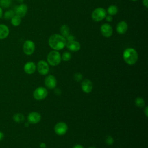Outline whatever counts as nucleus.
Masks as SVG:
<instances>
[{"instance_id":"nucleus-1","label":"nucleus","mask_w":148,"mask_h":148,"mask_svg":"<svg viewBox=\"0 0 148 148\" xmlns=\"http://www.w3.org/2000/svg\"><path fill=\"white\" fill-rule=\"evenodd\" d=\"M66 40L62 35L58 34H53L48 40L49 46L54 50H60L63 49L66 46Z\"/></svg>"},{"instance_id":"nucleus-2","label":"nucleus","mask_w":148,"mask_h":148,"mask_svg":"<svg viewBox=\"0 0 148 148\" xmlns=\"http://www.w3.org/2000/svg\"><path fill=\"white\" fill-rule=\"evenodd\" d=\"M124 61L128 65L135 64L138 59V54L135 49L128 47L125 49L123 54Z\"/></svg>"},{"instance_id":"nucleus-3","label":"nucleus","mask_w":148,"mask_h":148,"mask_svg":"<svg viewBox=\"0 0 148 148\" xmlns=\"http://www.w3.org/2000/svg\"><path fill=\"white\" fill-rule=\"evenodd\" d=\"M47 62L51 66L58 65L61 61L60 53L57 50H53L49 53L47 56Z\"/></svg>"},{"instance_id":"nucleus-4","label":"nucleus","mask_w":148,"mask_h":148,"mask_svg":"<svg viewBox=\"0 0 148 148\" xmlns=\"http://www.w3.org/2000/svg\"><path fill=\"white\" fill-rule=\"evenodd\" d=\"M106 13V10L104 8L101 7L97 8L92 11L91 18L94 21H101L105 18L107 15Z\"/></svg>"},{"instance_id":"nucleus-5","label":"nucleus","mask_w":148,"mask_h":148,"mask_svg":"<svg viewBox=\"0 0 148 148\" xmlns=\"http://www.w3.org/2000/svg\"><path fill=\"white\" fill-rule=\"evenodd\" d=\"M47 90L43 87H38L34 90L33 92V96L34 98L38 101L44 99L47 96Z\"/></svg>"},{"instance_id":"nucleus-6","label":"nucleus","mask_w":148,"mask_h":148,"mask_svg":"<svg viewBox=\"0 0 148 148\" xmlns=\"http://www.w3.org/2000/svg\"><path fill=\"white\" fill-rule=\"evenodd\" d=\"M35 49V45L33 41L31 40H27L25 41L23 44V51L24 53L28 56L31 55L34 53Z\"/></svg>"},{"instance_id":"nucleus-7","label":"nucleus","mask_w":148,"mask_h":148,"mask_svg":"<svg viewBox=\"0 0 148 148\" xmlns=\"http://www.w3.org/2000/svg\"><path fill=\"white\" fill-rule=\"evenodd\" d=\"M37 70L42 75L47 74L49 71V66L48 63L44 60H40L37 64Z\"/></svg>"},{"instance_id":"nucleus-8","label":"nucleus","mask_w":148,"mask_h":148,"mask_svg":"<svg viewBox=\"0 0 148 148\" xmlns=\"http://www.w3.org/2000/svg\"><path fill=\"white\" fill-rule=\"evenodd\" d=\"M101 34L105 38H109L113 34L112 27L108 23L103 24L100 28Z\"/></svg>"},{"instance_id":"nucleus-9","label":"nucleus","mask_w":148,"mask_h":148,"mask_svg":"<svg viewBox=\"0 0 148 148\" xmlns=\"http://www.w3.org/2000/svg\"><path fill=\"white\" fill-rule=\"evenodd\" d=\"M68 126L64 122H58L54 126V131L58 135H63L66 134Z\"/></svg>"},{"instance_id":"nucleus-10","label":"nucleus","mask_w":148,"mask_h":148,"mask_svg":"<svg viewBox=\"0 0 148 148\" xmlns=\"http://www.w3.org/2000/svg\"><path fill=\"white\" fill-rule=\"evenodd\" d=\"M45 84L49 89H53L56 87L57 80L53 75H49L45 79Z\"/></svg>"},{"instance_id":"nucleus-11","label":"nucleus","mask_w":148,"mask_h":148,"mask_svg":"<svg viewBox=\"0 0 148 148\" xmlns=\"http://www.w3.org/2000/svg\"><path fill=\"white\" fill-rule=\"evenodd\" d=\"M65 46H66L68 50L74 52L79 51L81 47L80 43L75 40L66 42Z\"/></svg>"},{"instance_id":"nucleus-12","label":"nucleus","mask_w":148,"mask_h":148,"mask_svg":"<svg viewBox=\"0 0 148 148\" xmlns=\"http://www.w3.org/2000/svg\"><path fill=\"white\" fill-rule=\"evenodd\" d=\"M27 120L29 123L37 124L41 120L40 114L36 112H31L27 116Z\"/></svg>"},{"instance_id":"nucleus-13","label":"nucleus","mask_w":148,"mask_h":148,"mask_svg":"<svg viewBox=\"0 0 148 148\" xmlns=\"http://www.w3.org/2000/svg\"><path fill=\"white\" fill-rule=\"evenodd\" d=\"M81 87L83 92L88 94L91 92L93 88V84L90 80L84 79L82 82Z\"/></svg>"},{"instance_id":"nucleus-14","label":"nucleus","mask_w":148,"mask_h":148,"mask_svg":"<svg viewBox=\"0 0 148 148\" xmlns=\"http://www.w3.org/2000/svg\"><path fill=\"white\" fill-rule=\"evenodd\" d=\"M28 10V6L26 4L21 3L18 6L16 9L15 14L19 16L20 17H23L27 14Z\"/></svg>"},{"instance_id":"nucleus-15","label":"nucleus","mask_w":148,"mask_h":148,"mask_svg":"<svg viewBox=\"0 0 148 148\" xmlns=\"http://www.w3.org/2000/svg\"><path fill=\"white\" fill-rule=\"evenodd\" d=\"M128 29V24L125 21H119L116 27V31L119 34H124Z\"/></svg>"},{"instance_id":"nucleus-16","label":"nucleus","mask_w":148,"mask_h":148,"mask_svg":"<svg viewBox=\"0 0 148 148\" xmlns=\"http://www.w3.org/2000/svg\"><path fill=\"white\" fill-rule=\"evenodd\" d=\"M36 66L34 62H27L24 66V70L27 74H32L35 72Z\"/></svg>"},{"instance_id":"nucleus-17","label":"nucleus","mask_w":148,"mask_h":148,"mask_svg":"<svg viewBox=\"0 0 148 148\" xmlns=\"http://www.w3.org/2000/svg\"><path fill=\"white\" fill-rule=\"evenodd\" d=\"M9 29L7 25L5 24H0V39H3L8 36Z\"/></svg>"},{"instance_id":"nucleus-18","label":"nucleus","mask_w":148,"mask_h":148,"mask_svg":"<svg viewBox=\"0 0 148 148\" xmlns=\"http://www.w3.org/2000/svg\"><path fill=\"white\" fill-rule=\"evenodd\" d=\"M118 11H119V9L117 6L114 5H111L108 8L106 13H108L109 15H110L112 16L116 15L118 13Z\"/></svg>"},{"instance_id":"nucleus-19","label":"nucleus","mask_w":148,"mask_h":148,"mask_svg":"<svg viewBox=\"0 0 148 148\" xmlns=\"http://www.w3.org/2000/svg\"><path fill=\"white\" fill-rule=\"evenodd\" d=\"M60 32L61 34V35H62L64 37L66 38L70 34V29L68 25H62L60 28Z\"/></svg>"},{"instance_id":"nucleus-20","label":"nucleus","mask_w":148,"mask_h":148,"mask_svg":"<svg viewBox=\"0 0 148 148\" xmlns=\"http://www.w3.org/2000/svg\"><path fill=\"white\" fill-rule=\"evenodd\" d=\"M21 21V17L18 16L17 15L15 14L12 18H11V23L14 26H18L20 24Z\"/></svg>"},{"instance_id":"nucleus-21","label":"nucleus","mask_w":148,"mask_h":148,"mask_svg":"<svg viewBox=\"0 0 148 148\" xmlns=\"http://www.w3.org/2000/svg\"><path fill=\"white\" fill-rule=\"evenodd\" d=\"M15 15V12L13 10H9L5 12L3 17L6 20L11 19Z\"/></svg>"},{"instance_id":"nucleus-22","label":"nucleus","mask_w":148,"mask_h":148,"mask_svg":"<svg viewBox=\"0 0 148 148\" xmlns=\"http://www.w3.org/2000/svg\"><path fill=\"white\" fill-rule=\"evenodd\" d=\"M135 103L136 106L139 108H142L145 106V102L144 99L141 97H137L135 100Z\"/></svg>"},{"instance_id":"nucleus-23","label":"nucleus","mask_w":148,"mask_h":148,"mask_svg":"<svg viewBox=\"0 0 148 148\" xmlns=\"http://www.w3.org/2000/svg\"><path fill=\"white\" fill-rule=\"evenodd\" d=\"M13 120L17 123H21L24 120V116L21 113H17L13 116Z\"/></svg>"},{"instance_id":"nucleus-24","label":"nucleus","mask_w":148,"mask_h":148,"mask_svg":"<svg viewBox=\"0 0 148 148\" xmlns=\"http://www.w3.org/2000/svg\"><path fill=\"white\" fill-rule=\"evenodd\" d=\"M71 57H72V54H71V53H69L68 51H65L63 53V54L61 56V59L63 61H68L71 60Z\"/></svg>"},{"instance_id":"nucleus-25","label":"nucleus","mask_w":148,"mask_h":148,"mask_svg":"<svg viewBox=\"0 0 148 148\" xmlns=\"http://www.w3.org/2000/svg\"><path fill=\"white\" fill-rule=\"evenodd\" d=\"M12 3L11 0H0V6L3 8H8Z\"/></svg>"},{"instance_id":"nucleus-26","label":"nucleus","mask_w":148,"mask_h":148,"mask_svg":"<svg viewBox=\"0 0 148 148\" xmlns=\"http://www.w3.org/2000/svg\"><path fill=\"white\" fill-rule=\"evenodd\" d=\"M82 75L80 73H76L73 75V79L76 82H80L82 80Z\"/></svg>"},{"instance_id":"nucleus-27","label":"nucleus","mask_w":148,"mask_h":148,"mask_svg":"<svg viewBox=\"0 0 148 148\" xmlns=\"http://www.w3.org/2000/svg\"><path fill=\"white\" fill-rule=\"evenodd\" d=\"M105 142L108 145H112L114 142V139L111 136H108L105 140Z\"/></svg>"},{"instance_id":"nucleus-28","label":"nucleus","mask_w":148,"mask_h":148,"mask_svg":"<svg viewBox=\"0 0 148 148\" xmlns=\"http://www.w3.org/2000/svg\"><path fill=\"white\" fill-rule=\"evenodd\" d=\"M65 39H66V42H68V41H71V40H75V37H74L73 35L69 34L68 36H66V37L65 38Z\"/></svg>"},{"instance_id":"nucleus-29","label":"nucleus","mask_w":148,"mask_h":148,"mask_svg":"<svg viewBox=\"0 0 148 148\" xmlns=\"http://www.w3.org/2000/svg\"><path fill=\"white\" fill-rule=\"evenodd\" d=\"M105 18L106 21H107L108 22H111V21L113 20V17H112V16H110V15H109V14H108V15H106Z\"/></svg>"},{"instance_id":"nucleus-30","label":"nucleus","mask_w":148,"mask_h":148,"mask_svg":"<svg viewBox=\"0 0 148 148\" xmlns=\"http://www.w3.org/2000/svg\"><path fill=\"white\" fill-rule=\"evenodd\" d=\"M142 3L146 8H148V0H143L142 1Z\"/></svg>"},{"instance_id":"nucleus-31","label":"nucleus","mask_w":148,"mask_h":148,"mask_svg":"<svg viewBox=\"0 0 148 148\" xmlns=\"http://www.w3.org/2000/svg\"><path fill=\"white\" fill-rule=\"evenodd\" d=\"M144 112H145V114L146 115V117L148 116V107L146 106L145 109V110H144Z\"/></svg>"},{"instance_id":"nucleus-32","label":"nucleus","mask_w":148,"mask_h":148,"mask_svg":"<svg viewBox=\"0 0 148 148\" xmlns=\"http://www.w3.org/2000/svg\"><path fill=\"white\" fill-rule=\"evenodd\" d=\"M72 148H84V147H83V146H82L81 145L77 144V145H75Z\"/></svg>"},{"instance_id":"nucleus-33","label":"nucleus","mask_w":148,"mask_h":148,"mask_svg":"<svg viewBox=\"0 0 148 148\" xmlns=\"http://www.w3.org/2000/svg\"><path fill=\"white\" fill-rule=\"evenodd\" d=\"M3 136H4L3 134L2 133V132L0 131V141H1V140H2V139L3 138Z\"/></svg>"},{"instance_id":"nucleus-34","label":"nucleus","mask_w":148,"mask_h":148,"mask_svg":"<svg viewBox=\"0 0 148 148\" xmlns=\"http://www.w3.org/2000/svg\"><path fill=\"white\" fill-rule=\"evenodd\" d=\"M40 147L41 148H45L46 147V144L45 143H41L40 144Z\"/></svg>"},{"instance_id":"nucleus-35","label":"nucleus","mask_w":148,"mask_h":148,"mask_svg":"<svg viewBox=\"0 0 148 148\" xmlns=\"http://www.w3.org/2000/svg\"><path fill=\"white\" fill-rule=\"evenodd\" d=\"M2 14H3V10L2 8L0 6V18L2 17Z\"/></svg>"},{"instance_id":"nucleus-36","label":"nucleus","mask_w":148,"mask_h":148,"mask_svg":"<svg viewBox=\"0 0 148 148\" xmlns=\"http://www.w3.org/2000/svg\"><path fill=\"white\" fill-rule=\"evenodd\" d=\"M89 148H95V147H93V146H92V147H90Z\"/></svg>"},{"instance_id":"nucleus-37","label":"nucleus","mask_w":148,"mask_h":148,"mask_svg":"<svg viewBox=\"0 0 148 148\" xmlns=\"http://www.w3.org/2000/svg\"><path fill=\"white\" fill-rule=\"evenodd\" d=\"M131 1H134V2H135V1H137L138 0H131Z\"/></svg>"}]
</instances>
